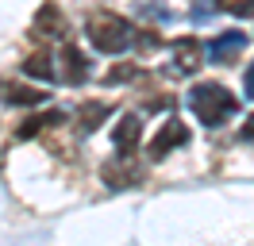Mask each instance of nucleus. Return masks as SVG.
I'll return each mask as SVG.
<instances>
[{"label":"nucleus","mask_w":254,"mask_h":246,"mask_svg":"<svg viewBox=\"0 0 254 246\" xmlns=\"http://www.w3.org/2000/svg\"><path fill=\"white\" fill-rule=\"evenodd\" d=\"M243 85H247V92L254 96V62H251V69H247V77H243Z\"/></svg>","instance_id":"dca6fc26"},{"label":"nucleus","mask_w":254,"mask_h":246,"mask_svg":"<svg viewBox=\"0 0 254 246\" xmlns=\"http://www.w3.org/2000/svg\"><path fill=\"white\" fill-rule=\"evenodd\" d=\"M135 181H143V173L131 166V158H124V154H116V162L104 166V184H112V188H124V184H135Z\"/></svg>","instance_id":"1a4fd4ad"},{"label":"nucleus","mask_w":254,"mask_h":246,"mask_svg":"<svg viewBox=\"0 0 254 246\" xmlns=\"http://www.w3.org/2000/svg\"><path fill=\"white\" fill-rule=\"evenodd\" d=\"M65 31H69L65 12L54 0H43V8H39L35 19H31V35H39V39H65Z\"/></svg>","instance_id":"20e7f679"},{"label":"nucleus","mask_w":254,"mask_h":246,"mask_svg":"<svg viewBox=\"0 0 254 246\" xmlns=\"http://www.w3.org/2000/svg\"><path fill=\"white\" fill-rule=\"evenodd\" d=\"M243 46H247V35H243V31H223L220 39L208 43V54H212V62H223V65H227Z\"/></svg>","instance_id":"6e6552de"},{"label":"nucleus","mask_w":254,"mask_h":246,"mask_svg":"<svg viewBox=\"0 0 254 246\" xmlns=\"http://www.w3.org/2000/svg\"><path fill=\"white\" fill-rule=\"evenodd\" d=\"M112 116V108L108 104H100V100H85V104L77 108V116H73V123H77V131L81 135H93L100 123Z\"/></svg>","instance_id":"9d476101"},{"label":"nucleus","mask_w":254,"mask_h":246,"mask_svg":"<svg viewBox=\"0 0 254 246\" xmlns=\"http://www.w3.org/2000/svg\"><path fill=\"white\" fill-rule=\"evenodd\" d=\"M135 73H139V69H135L131 62H124V65H116V69H108V73H104V85H116V81H131Z\"/></svg>","instance_id":"2eb2a0df"},{"label":"nucleus","mask_w":254,"mask_h":246,"mask_svg":"<svg viewBox=\"0 0 254 246\" xmlns=\"http://www.w3.org/2000/svg\"><path fill=\"white\" fill-rule=\"evenodd\" d=\"M243 138H254V116L247 120V127H243Z\"/></svg>","instance_id":"f3484780"},{"label":"nucleus","mask_w":254,"mask_h":246,"mask_svg":"<svg viewBox=\"0 0 254 246\" xmlns=\"http://www.w3.org/2000/svg\"><path fill=\"white\" fill-rule=\"evenodd\" d=\"M189 112L204 127H223L239 112V100H235V92H227L220 81H200V85L189 89Z\"/></svg>","instance_id":"f257e3e1"},{"label":"nucleus","mask_w":254,"mask_h":246,"mask_svg":"<svg viewBox=\"0 0 254 246\" xmlns=\"http://www.w3.org/2000/svg\"><path fill=\"white\" fill-rule=\"evenodd\" d=\"M135 31L139 27H131L127 19H120V15H112V12H96L85 23V35H89V43L100 54H124L127 46H135Z\"/></svg>","instance_id":"f03ea898"},{"label":"nucleus","mask_w":254,"mask_h":246,"mask_svg":"<svg viewBox=\"0 0 254 246\" xmlns=\"http://www.w3.org/2000/svg\"><path fill=\"white\" fill-rule=\"evenodd\" d=\"M189 142V127L177 120V116H170V120L158 127V135L150 138V146H146V154L158 162V158H166V154H174L177 146H185Z\"/></svg>","instance_id":"7ed1b4c3"},{"label":"nucleus","mask_w":254,"mask_h":246,"mask_svg":"<svg viewBox=\"0 0 254 246\" xmlns=\"http://www.w3.org/2000/svg\"><path fill=\"white\" fill-rule=\"evenodd\" d=\"M216 8L239 15V19H247V15H254V0H216Z\"/></svg>","instance_id":"4468645a"},{"label":"nucleus","mask_w":254,"mask_h":246,"mask_svg":"<svg viewBox=\"0 0 254 246\" xmlns=\"http://www.w3.org/2000/svg\"><path fill=\"white\" fill-rule=\"evenodd\" d=\"M23 73L35 77V81H62V77H58V65H54V58H50L47 50H35V54H27V62H23Z\"/></svg>","instance_id":"9b49d317"},{"label":"nucleus","mask_w":254,"mask_h":246,"mask_svg":"<svg viewBox=\"0 0 254 246\" xmlns=\"http://www.w3.org/2000/svg\"><path fill=\"white\" fill-rule=\"evenodd\" d=\"M58 62H62L58 77H62L65 85H85V81H89V58H85V54H81L73 43H65V46H62Z\"/></svg>","instance_id":"423d86ee"},{"label":"nucleus","mask_w":254,"mask_h":246,"mask_svg":"<svg viewBox=\"0 0 254 246\" xmlns=\"http://www.w3.org/2000/svg\"><path fill=\"white\" fill-rule=\"evenodd\" d=\"M0 100L4 104H19V108H35L47 100V92L35 85H19V81H0Z\"/></svg>","instance_id":"0eeeda50"},{"label":"nucleus","mask_w":254,"mask_h":246,"mask_svg":"<svg viewBox=\"0 0 254 246\" xmlns=\"http://www.w3.org/2000/svg\"><path fill=\"white\" fill-rule=\"evenodd\" d=\"M174 62L181 73H192L196 65H200V43L196 39H177L174 43Z\"/></svg>","instance_id":"f8f14e48"},{"label":"nucleus","mask_w":254,"mask_h":246,"mask_svg":"<svg viewBox=\"0 0 254 246\" xmlns=\"http://www.w3.org/2000/svg\"><path fill=\"white\" fill-rule=\"evenodd\" d=\"M65 120V112H43V116H27L23 120V127H16V135L19 138H31L39 135V131H47V127H54V123H62Z\"/></svg>","instance_id":"ddd939ff"},{"label":"nucleus","mask_w":254,"mask_h":246,"mask_svg":"<svg viewBox=\"0 0 254 246\" xmlns=\"http://www.w3.org/2000/svg\"><path fill=\"white\" fill-rule=\"evenodd\" d=\"M139 138H143V120L131 112V116H120V123L112 127V146H116V154H124V158H131L135 154V146H139Z\"/></svg>","instance_id":"39448f33"}]
</instances>
